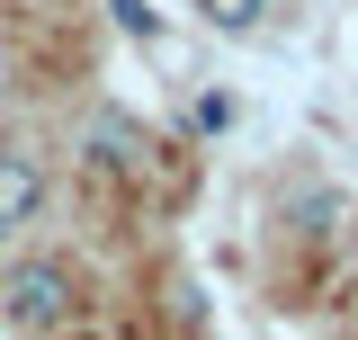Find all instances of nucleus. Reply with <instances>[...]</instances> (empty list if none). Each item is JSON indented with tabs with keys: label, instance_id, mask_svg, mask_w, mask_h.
I'll return each mask as SVG.
<instances>
[{
	"label": "nucleus",
	"instance_id": "f257e3e1",
	"mask_svg": "<svg viewBox=\"0 0 358 340\" xmlns=\"http://www.w3.org/2000/svg\"><path fill=\"white\" fill-rule=\"evenodd\" d=\"M0 313H9L18 332L72 323V269H63V260H18V269L0 278Z\"/></svg>",
	"mask_w": 358,
	"mask_h": 340
},
{
	"label": "nucleus",
	"instance_id": "f03ea898",
	"mask_svg": "<svg viewBox=\"0 0 358 340\" xmlns=\"http://www.w3.org/2000/svg\"><path fill=\"white\" fill-rule=\"evenodd\" d=\"M36 206H45V170H36V153H0V233H9V224H27Z\"/></svg>",
	"mask_w": 358,
	"mask_h": 340
},
{
	"label": "nucleus",
	"instance_id": "7ed1b4c3",
	"mask_svg": "<svg viewBox=\"0 0 358 340\" xmlns=\"http://www.w3.org/2000/svg\"><path fill=\"white\" fill-rule=\"evenodd\" d=\"M99 153H108L117 170H134V162H143V134H134L126 117H99Z\"/></svg>",
	"mask_w": 358,
	"mask_h": 340
},
{
	"label": "nucleus",
	"instance_id": "20e7f679",
	"mask_svg": "<svg viewBox=\"0 0 358 340\" xmlns=\"http://www.w3.org/2000/svg\"><path fill=\"white\" fill-rule=\"evenodd\" d=\"M206 18H215L224 36H251L260 27V0H206Z\"/></svg>",
	"mask_w": 358,
	"mask_h": 340
},
{
	"label": "nucleus",
	"instance_id": "39448f33",
	"mask_svg": "<svg viewBox=\"0 0 358 340\" xmlns=\"http://www.w3.org/2000/svg\"><path fill=\"white\" fill-rule=\"evenodd\" d=\"M108 9H117V27H126V36H162V18H152V0H108Z\"/></svg>",
	"mask_w": 358,
	"mask_h": 340
},
{
	"label": "nucleus",
	"instance_id": "423d86ee",
	"mask_svg": "<svg viewBox=\"0 0 358 340\" xmlns=\"http://www.w3.org/2000/svg\"><path fill=\"white\" fill-rule=\"evenodd\" d=\"M188 117H197V134H224V126H233V99H197Z\"/></svg>",
	"mask_w": 358,
	"mask_h": 340
},
{
	"label": "nucleus",
	"instance_id": "0eeeda50",
	"mask_svg": "<svg viewBox=\"0 0 358 340\" xmlns=\"http://www.w3.org/2000/svg\"><path fill=\"white\" fill-rule=\"evenodd\" d=\"M0 90H9V63H0Z\"/></svg>",
	"mask_w": 358,
	"mask_h": 340
}]
</instances>
